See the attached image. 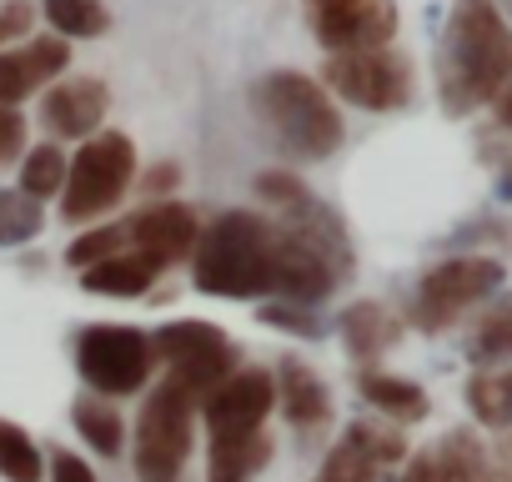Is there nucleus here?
<instances>
[{
  "label": "nucleus",
  "instance_id": "f704fd0d",
  "mask_svg": "<svg viewBox=\"0 0 512 482\" xmlns=\"http://www.w3.org/2000/svg\"><path fill=\"white\" fill-rule=\"evenodd\" d=\"M492 121H497V131H507L512 136V81L502 86V96L492 101Z\"/></svg>",
  "mask_w": 512,
  "mask_h": 482
},
{
  "label": "nucleus",
  "instance_id": "20e7f679",
  "mask_svg": "<svg viewBox=\"0 0 512 482\" xmlns=\"http://www.w3.org/2000/svg\"><path fill=\"white\" fill-rule=\"evenodd\" d=\"M502 287H507V267L497 257H482V252L447 257V262H437L432 272L417 277V287L407 297V322L427 337H442L447 327H457L462 312L497 297Z\"/></svg>",
  "mask_w": 512,
  "mask_h": 482
},
{
  "label": "nucleus",
  "instance_id": "423d86ee",
  "mask_svg": "<svg viewBox=\"0 0 512 482\" xmlns=\"http://www.w3.org/2000/svg\"><path fill=\"white\" fill-rule=\"evenodd\" d=\"M201 397H191L181 382L161 377L136 417V482H181L191 457V427H196Z\"/></svg>",
  "mask_w": 512,
  "mask_h": 482
},
{
  "label": "nucleus",
  "instance_id": "f257e3e1",
  "mask_svg": "<svg viewBox=\"0 0 512 482\" xmlns=\"http://www.w3.org/2000/svg\"><path fill=\"white\" fill-rule=\"evenodd\" d=\"M437 101L452 121L492 106L512 81V26L497 0H457L437 41Z\"/></svg>",
  "mask_w": 512,
  "mask_h": 482
},
{
  "label": "nucleus",
  "instance_id": "2eb2a0df",
  "mask_svg": "<svg viewBox=\"0 0 512 482\" xmlns=\"http://www.w3.org/2000/svg\"><path fill=\"white\" fill-rule=\"evenodd\" d=\"M272 377H277V407H282V417H287L292 432L312 447V442L332 427V387H327L322 372L307 367L302 357H282V362L272 367Z\"/></svg>",
  "mask_w": 512,
  "mask_h": 482
},
{
  "label": "nucleus",
  "instance_id": "c756f323",
  "mask_svg": "<svg viewBox=\"0 0 512 482\" xmlns=\"http://www.w3.org/2000/svg\"><path fill=\"white\" fill-rule=\"evenodd\" d=\"M262 322L267 327H282L292 337H307V342L327 337V322L317 317V307H302V302H262Z\"/></svg>",
  "mask_w": 512,
  "mask_h": 482
},
{
  "label": "nucleus",
  "instance_id": "f8f14e48",
  "mask_svg": "<svg viewBox=\"0 0 512 482\" xmlns=\"http://www.w3.org/2000/svg\"><path fill=\"white\" fill-rule=\"evenodd\" d=\"M407 462V437L392 422H352L322 457L312 482H377L387 467Z\"/></svg>",
  "mask_w": 512,
  "mask_h": 482
},
{
  "label": "nucleus",
  "instance_id": "bb28decb",
  "mask_svg": "<svg viewBox=\"0 0 512 482\" xmlns=\"http://www.w3.org/2000/svg\"><path fill=\"white\" fill-rule=\"evenodd\" d=\"M0 477L6 482H41L46 477V457H41L36 437L11 417H0Z\"/></svg>",
  "mask_w": 512,
  "mask_h": 482
},
{
  "label": "nucleus",
  "instance_id": "39448f33",
  "mask_svg": "<svg viewBox=\"0 0 512 482\" xmlns=\"http://www.w3.org/2000/svg\"><path fill=\"white\" fill-rule=\"evenodd\" d=\"M136 141L126 131H101L91 141H81V151L71 156V176L61 191V216L71 226L101 221L111 216V206H121V196L136 186Z\"/></svg>",
  "mask_w": 512,
  "mask_h": 482
},
{
  "label": "nucleus",
  "instance_id": "b1692460",
  "mask_svg": "<svg viewBox=\"0 0 512 482\" xmlns=\"http://www.w3.org/2000/svg\"><path fill=\"white\" fill-rule=\"evenodd\" d=\"M71 422H76L81 442L96 447L101 457H116L126 447V422H121V412L106 397H76L71 402Z\"/></svg>",
  "mask_w": 512,
  "mask_h": 482
},
{
  "label": "nucleus",
  "instance_id": "e433bc0d",
  "mask_svg": "<svg viewBox=\"0 0 512 482\" xmlns=\"http://www.w3.org/2000/svg\"><path fill=\"white\" fill-rule=\"evenodd\" d=\"M497 11L507 16V26H512V0H497Z\"/></svg>",
  "mask_w": 512,
  "mask_h": 482
},
{
  "label": "nucleus",
  "instance_id": "0eeeda50",
  "mask_svg": "<svg viewBox=\"0 0 512 482\" xmlns=\"http://www.w3.org/2000/svg\"><path fill=\"white\" fill-rule=\"evenodd\" d=\"M151 352L156 362L166 367L171 382H181L191 397H211L226 377H236V347L231 337L216 327V322H201V317H186V322H166L151 332Z\"/></svg>",
  "mask_w": 512,
  "mask_h": 482
},
{
  "label": "nucleus",
  "instance_id": "6ab92c4d",
  "mask_svg": "<svg viewBox=\"0 0 512 482\" xmlns=\"http://www.w3.org/2000/svg\"><path fill=\"white\" fill-rule=\"evenodd\" d=\"M357 392H362V402L377 407L392 427L422 422V417L432 412V402H427V392H422L417 382H407V377H397V372H382V367H362V372H357Z\"/></svg>",
  "mask_w": 512,
  "mask_h": 482
},
{
  "label": "nucleus",
  "instance_id": "1a4fd4ad",
  "mask_svg": "<svg viewBox=\"0 0 512 482\" xmlns=\"http://www.w3.org/2000/svg\"><path fill=\"white\" fill-rule=\"evenodd\" d=\"M322 86H332L337 101L357 106V111H402L412 101V61L397 46L382 51H352V56H327L322 66Z\"/></svg>",
  "mask_w": 512,
  "mask_h": 482
},
{
  "label": "nucleus",
  "instance_id": "4be33fe9",
  "mask_svg": "<svg viewBox=\"0 0 512 482\" xmlns=\"http://www.w3.org/2000/svg\"><path fill=\"white\" fill-rule=\"evenodd\" d=\"M156 277H161L156 262H146V257H136V252H121V257H111V262L81 272V287H86L91 297H126V302H131V297H146Z\"/></svg>",
  "mask_w": 512,
  "mask_h": 482
},
{
  "label": "nucleus",
  "instance_id": "412c9836",
  "mask_svg": "<svg viewBox=\"0 0 512 482\" xmlns=\"http://www.w3.org/2000/svg\"><path fill=\"white\" fill-rule=\"evenodd\" d=\"M472 367H502L512 362V292H497L492 307L472 322L467 342H462Z\"/></svg>",
  "mask_w": 512,
  "mask_h": 482
},
{
  "label": "nucleus",
  "instance_id": "9b49d317",
  "mask_svg": "<svg viewBox=\"0 0 512 482\" xmlns=\"http://www.w3.org/2000/svg\"><path fill=\"white\" fill-rule=\"evenodd\" d=\"M277 407V377L267 367H241L236 377H226L206 402V437L211 442H231V437H251V432H267V417Z\"/></svg>",
  "mask_w": 512,
  "mask_h": 482
},
{
  "label": "nucleus",
  "instance_id": "473e14b6",
  "mask_svg": "<svg viewBox=\"0 0 512 482\" xmlns=\"http://www.w3.org/2000/svg\"><path fill=\"white\" fill-rule=\"evenodd\" d=\"M51 482H96V472H91V462H86V457H76V452L56 447V452H51Z\"/></svg>",
  "mask_w": 512,
  "mask_h": 482
},
{
  "label": "nucleus",
  "instance_id": "6e6552de",
  "mask_svg": "<svg viewBox=\"0 0 512 482\" xmlns=\"http://www.w3.org/2000/svg\"><path fill=\"white\" fill-rule=\"evenodd\" d=\"M156 352H151V332L141 327H121V322H96L76 337V372L96 397H131L151 382Z\"/></svg>",
  "mask_w": 512,
  "mask_h": 482
},
{
  "label": "nucleus",
  "instance_id": "4c0bfd02",
  "mask_svg": "<svg viewBox=\"0 0 512 482\" xmlns=\"http://www.w3.org/2000/svg\"><path fill=\"white\" fill-rule=\"evenodd\" d=\"M507 166H512V161H507ZM507 191H512V176H507Z\"/></svg>",
  "mask_w": 512,
  "mask_h": 482
},
{
  "label": "nucleus",
  "instance_id": "7c9ffc66",
  "mask_svg": "<svg viewBox=\"0 0 512 482\" xmlns=\"http://www.w3.org/2000/svg\"><path fill=\"white\" fill-rule=\"evenodd\" d=\"M26 156V116L16 106H0V166Z\"/></svg>",
  "mask_w": 512,
  "mask_h": 482
},
{
  "label": "nucleus",
  "instance_id": "9d476101",
  "mask_svg": "<svg viewBox=\"0 0 512 482\" xmlns=\"http://www.w3.org/2000/svg\"><path fill=\"white\" fill-rule=\"evenodd\" d=\"M307 26L327 56L382 51L397 36V0H307Z\"/></svg>",
  "mask_w": 512,
  "mask_h": 482
},
{
  "label": "nucleus",
  "instance_id": "a211bd4d",
  "mask_svg": "<svg viewBox=\"0 0 512 482\" xmlns=\"http://www.w3.org/2000/svg\"><path fill=\"white\" fill-rule=\"evenodd\" d=\"M337 332H342V347H347V357L352 362H362V367H377L397 342H402V322L382 307V302H352L342 317H337Z\"/></svg>",
  "mask_w": 512,
  "mask_h": 482
},
{
  "label": "nucleus",
  "instance_id": "f3484780",
  "mask_svg": "<svg viewBox=\"0 0 512 482\" xmlns=\"http://www.w3.org/2000/svg\"><path fill=\"white\" fill-rule=\"evenodd\" d=\"M71 66V46L61 36H31L16 51H0V106H21L41 86H51Z\"/></svg>",
  "mask_w": 512,
  "mask_h": 482
},
{
  "label": "nucleus",
  "instance_id": "aec40b11",
  "mask_svg": "<svg viewBox=\"0 0 512 482\" xmlns=\"http://www.w3.org/2000/svg\"><path fill=\"white\" fill-rule=\"evenodd\" d=\"M277 442L272 432H251V437H231V442H211L206 447V482H251L272 462Z\"/></svg>",
  "mask_w": 512,
  "mask_h": 482
},
{
  "label": "nucleus",
  "instance_id": "393cba45",
  "mask_svg": "<svg viewBox=\"0 0 512 482\" xmlns=\"http://www.w3.org/2000/svg\"><path fill=\"white\" fill-rule=\"evenodd\" d=\"M41 16L51 21L61 41H96L111 31L106 0H41Z\"/></svg>",
  "mask_w": 512,
  "mask_h": 482
},
{
  "label": "nucleus",
  "instance_id": "5701e85b",
  "mask_svg": "<svg viewBox=\"0 0 512 482\" xmlns=\"http://www.w3.org/2000/svg\"><path fill=\"white\" fill-rule=\"evenodd\" d=\"M467 407L487 432H507L512 427V362L502 367H477L467 377Z\"/></svg>",
  "mask_w": 512,
  "mask_h": 482
},
{
  "label": "nucleus",
  "instance_id": "72a5a7b5",
  "mask_svg": "<svg viewBox=\"0 0 512 482\" xmlns=\"http://www.w3.org/2000/svg\"><path fill=\"white\" fill-rule=\"evenodd\" d=\"M176 181H181L176 161H161L156 171H146V176H141V196H146V201H166V191H171Z\"/></svg>",
  "mask_w": 512,
  "mask_h": 482
},
{
  "label": "nucleus",
  "instance_id": "c9c22d12",
  "mask_svg": "<svg viewBox=\"0 0 512 482\" xmlns=\"http://www.w3.org/2000/svg\"><path fill=\"white\" fill-rule=\"evenodd\" d=\"M482 482H512V467H487V477Z\"/></svg>",
  "mask_w": 512,
  "mask_h": 482
},
{
  "label": "nucleus",
  "instance_id": "a878e982",
  "mask_svg": "<svg viewBox=\"0 0 512 482\" xmlns=\"http://www.w3.org/2000/svg\"><path fill=\"white\" fill-rule=\"evenodd\" d=\"M66 176H71V156L56 141H41L21 156V191L31 201H46V196L66 191Z\"/></svg>",
  "mask_w": 512,
  "mask_h": 482
},
{
  "label": "nucleus",
  "instance_id": "2f4dec72",
  "mask_svg": "<svg viewBox=\"0 0 512 482\" xmlns=\"http://www.w3.org/2000/svg\"><path fill=\"white\" fill-rule=\"evenodd\" d=\"M31 26H36L31 0H6V6H0V46H6L11 36H31Z\"/></svg>",
  "mask_w": 512,
  "mask_h": 482
},
{
  "label": "nucleus",
  "instance_id": "7ed1b4c3",
  "mask_svg": "<svg viewBox=\"0 0 512 482\" xmlns=\"http://www.w3.org/2000/svg\"><path fill=\"white\" fill-rule=\"evenodd\" d=\"M251 116L292 161H327L342 151L347 126L337 96L307 71H267L251 81Z\"/></svg>",
  "mask_w": 512,
  "mask_h": 482
},
{
  "label": "nucleus",
  "instance_id": "cd10ccee",
  "mask_svg": "<svg viewBox=\"0 0 512 482\" xmlns=\"http://www.w3.org/2000/svg\"><path fill=\"white\" fill-rule=\"evenodd\" d=\"M46 231V206L31 201L21 186L16 191H0V247H26Z\"/></svg>",
  "mask_w": 512,
  "mask_h": 482
},
{
  "label": "nucleus",
  "instance_id": "c85d7f7f",
  "mask_svg": "<svg viewBox=\"0 0 512 482\" xmlns=\"http://www.w3.org/2000/svg\"><path fill=\"white\" fill-rule=\"evenodd\" d=\"M121 252H126V221H101V226L81 231L71 247H66V267L91 272V267H101V262H111Z\"/></svg>",
  "mask_w": 512,
  "mask_h": 482
},
{
  "label": "nucleus",
  "instance_id": "4468645a",
  "mask_svg": "<svg viewBox=\"0 0 512 482\" xmlns=\"http://www.w3.org/2000/svg\"><path fill=\"white\" fill-rule=\"evenodd\" d=\"M111 111V91L101 76H71V81H56L46 96H41V126L61 141H91L101 136V121Z\"/></svg>",
  "mask_w": 512,
  "mask_h": 482
},
{
  "label": "nucleus",
  "instance_id": "ddd939ff",
  "mask_svg": "<svg viewBox=\"0 0 512 482\" xmlns=\"http://www.w3.org/2000/svg\"><path fill=\"white\" fill-rule=\"evenodd\" d=\"M196 241H201V221L186 201L166 196V201H146L141 211L126 216V252L156 262L161 272L176 262H191Z\"/></svg>",
  "mask_w": 512,
  "mask_h": 482
},
{
  "label": "nucleus",
  "instance_id": "dca6fc26",
  "mask_svg": "<svg viewBox=\"0 0 512 482\" xmlns=\"http://www.w3.org/2000/svg\"><path fill=\"white\" fill-rule=\"evenodd\" d=\"M487 447L472 427H452L442 432L432 447L412 452L402 462V477L397 482H482L487 477Z\"/></svg>",
  "mask_w": 512,
  "mask_h": 482
},
{
  "label": "nucleus",
  "instance_id": "f03ea898",
  "mask_svg": "<svg viewBox=\"0 0 512 482\" xmlns=\"http://www.w3.org/2000/svg\"><path fill=\"white\" fill-rule=\"evenodd\" d=\"M277 252H282L277 221L256 211H221L211 226H201V241L191 252V287L221 302L277 297Z\"/></svg>",
  "mask_w": 512,
  "mask_h": 482
}]
</instances>
